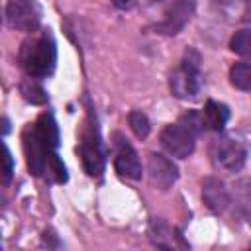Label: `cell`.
Returning <instances> with one entry per match:
<instances>
[{"label":"cell","instance_id":"cell-2","mask_svg":"<svg viewBox=\"0 0 251 251\" xmlns=\"http://www.w3.org/2000/svg\"><path fill=\"white\" fill-rule=\"evenodd\" d=\"M202 127H204L202 114H198L196 110H188L175 124L163 127L159 141L169 155L176 159H186L194 153L196 137L202 131Z\"/></svg>","mask_w":251,"mask_h":251},{"label":"cell","instance_id":"cell-21","mask_svg":"<svg viewBox=\"0 0 251 251\" xmlns=\"http://www.w3.org/2000/svg\"><path fill=\"white\" fill-rule=\"evenodd\" d=\"M116 8H120V10H127V8H131V4H133V0H110Z\"/></svg>","mask_w":251,"mask_h":251},{"label":"cell","instance_id":"cell-19","mask_svg":"<svg viewBox=\"0 0 251 251\" xmlns=\"http://www.w3.org/2000/svg\"><path fill=\"white\" fill-rule=\"evenodd\" d=\"M149 237L153 239V243H155L157 247H169V243H167L165 239H169L171 245H173V231H171V227H169L167 224H163L161 220H155V222L151 224V227H149Z\"/></svg>","mask_w":251,"mask_h":251},{"label":"cell","instance_id":"cell-9","mask_svg":"<svg viewBox=\"0 0 251 251\" xmlns=\"http://www.w3.org/2000/svg\"><path fill=\"white\" fill-rule=\"evenodd\" d=\"M147 173L151 184L157 186L159 190H169L178 178V167L169 157L155 151L149 153L147 157Z\"/></svg>","mask_w":251,"mask_h":251},{"label":"cell","instance_id":"cell-1","mask_svg":"<svg viewBox=\"0 0 251 251\" xmlns=\"http://www.w3.org/2000/svg\"><path fill=\"white\" fill-rule=\"evenodd\" d=\"M18 65L25 75L39 80L53 75L57 65V43L49 29L22 41L18 49Z\"/></svg>","mask_w":251,"mask_h":251},{"label":"cell","instance_id":"cell-18","mask_svg":"<svg viewBox=\"0 0 251 251\" xmlns=\"http://www.w3.org/2000/svg\"><path fill=\"white\" fill-rule=\"evenodd\" d=\"M127 124H129V129L133 131V135L139 137V139H145L149 135V131H151L149 118L139 110H131L127 114Z\"/></svg>","mask_w":251,"mask_h":251},{"label":"cell","instance_id":"cell-15","mask_svg":"<svg viewBox=\"0 0 251 251\" xmlns=\"http://www.w3.org/2000/svg\"><path fill=\"white\" fill-rule=\"evenodd\" d=\"M35 127H37L41 139L47 143V147L51 151H57V147H59V127H57V122H55L53 114L51 112H43L37 118Z\"/></svg>","mask_w":251,"mask_h":251},{"label":"cell","instance_id":"cell-16","mask_svg":"<svg viewBox=\"0 0 251 251\" xmlns=\"http://www.w3.org/2000/svg\"><path fill=\"white\" fill-rule=\"evenodd\" d=\"M229 82L233 88L249 92L251 90V63H235L229 69Z\"/></svg>","mask_w":251,"mask_h":251},{"label":"cell","instance_id":"cell-5","mask_svg":"<svg viewBox=\"0 0 251 251\" xmlns=\"http://www.w3.org/2000/svg\"><path fill=\"white\" fill-rule=\"evenodd\" d=\"M22 145H24V153H25V163H27V171L33 176H43L47 175V167H49V159L53 153L47 147V143L41 139L35 124H27L22 131Z\"/></svg>","mask_w":251,"mask_h":251},{"label":"cell","instance_id":"cell-13","mask_svg":"<svg viewBox=\"0 0 251 251\" xmlns=\"http://www.w3.org/2000/svg\"><path fill=\"white\" fill-rule=\"evenodd\" d=\"M231 206L251 226V180L249 178L235 182L233 192H231Z\"/></svg>","mask_w":251,"mask_h":251},{"label":"cell","instance_id":"cell-12","mask_svg":"<svg viewBox=\"0 0 251 251\" xmlns=\"http://www.w3.org/2000/svg\"><path fill=\"white\" fill-rule=\"evenodd\" d=\"M229 118H231V112H229V108L224 102L208 100L204 104L202 122H204V127L206 129H210V131H222L227 126Z\"/></svg>","mask_w":251,"mask_h":251},{"label":"cell","instance_id":"cell-20","mask_svg":"<svg viewBox=\"0 0 251 251\" xmlns=\"http://www.w3.org/2000/svg\"><path fill=\"white\" fill-rule=\"evenodd\" d=\"M14 175V157H12V151L8 149V145L4 143V184L10 182Z\"/></svg>","mask_w":251,"mask_h":251},{"label":"cell","instance_id":"cell-11","mask_svg":"<svg viewBox=\"0 0 251 251\" xmlns=\"http://www.w3.org/2000/svg\"><path fill=\"white\" fill-rule=\"evenodd\" d=\"M202 200L214 214H226L231 208V192L222 178L206 176L202 182Z\"/></svg>","mask_w":251,"mask_h":251},{"label":"cell","instance_id":"cell-17","mask_svg":"<svg viewBox=\"0 0 251 251\" xmlns=\"http://www.w3.org/2000/svg\"><path fill=\"white\" fill-rule=\"evenodd\" d=\"M229 49L235 55L251 61V29H239V31H235L233 37L229 39Z\"/></svg>","mask_w":251,"mask_h":251},{"label":"cell","instance_id":"cell-23","mask_svg":"<svg viewBox=\"0 0 251 251\" xmlns=\"http://www.w3.org/2000/svg\"><path fill=\"white\" fill-rule=\"evenodd\" d=\"M151 2H163V0H151Z\"/></svg>","mask_w":251,"mask_h":251},{"label":"cell","instance_id":"cell-22","mask_svg":"<svg viewBox=\"0 0 251 251\" xmlns=\"http://www.w3.org/2000/svg\"><path fill=\"white\" fill-rule=\"evenodd\" d=\"M2 124H4V133H8V131H10V124H8V120L4 118V120H2Z\"/></svg>","mask_w":251,"mask_h":251},{"label":"cell","instance_id":"cell-3","mask_svg":"<svg viewBox=\"0 0 251 251\" xmlns=\"http://www.w3.org/2000/svg\"><path fill=\"white\" fill-rule=\"evenodd\" d=\"M202 71H200V55L194 49H186L178 67L171 73L169 88L171 94L178 100H196L202 92Z\"/></svg>","mask_w":251,"mask_h":251},{"label":"cell","instance_id":"cell-10","mask_svg":"<svg viewBox=\"0 0 251 251\" xmlns=\"http://www.w3.org/2000/svg\"><path fill=\"white\" fill-rule=\"evenodd\" d=\"M114 167H116V171H118L120 176L129 178V180H139L141 175H143V169H141V161H139L137 151L127 143V139H124L120 135H118V141H116Z\"/></svg>","mask_w":251,"mask_h":251},{"label":"cell","instance_id":"cell-4","mask_svg":"<svg viewBox=\"0 0 251 251\" xmlns=\"http://www.w3.org/2000/svg\"><path fill=\"white\" fill-rule=\"evenodd\" d=\"M76 153L80 157L82 169L88 176H100L104 171V151L100 143V133L96 127V122L92 114H88L86 127L80 133V143L76 147Z\"/></svg>","mask_w":251,"mask_h":251},{"label":"cell","instance_id":"cell-14","mask_svg":"<svg viewBox=\"0 0 251 251\" xmlns=\"http://www.w3.org/2000/svg\"><path fill=\"white\" fill-rule=\"evenodd\" d=\"M18 88H20V94H22V98H24L25 102L33 104V106H41V104H47V100H49V94H47V90L43 88V84H41V82H39V78H35V76H29V75H25V76L20 80Z\"/></svg>","mask_w":251,"mask_h":251},{"label":"cell","instance_id":"cell-7","mask_svg":"<svg viewBox=\"0 0 251 251\" xmlns=\"http://www.w3.org/2000/svg\"><path fill=\"white\" fill-rule=\"evenodd\" d=\"M212 161L224 171L239 173L247 161V147L237 137H222L212 145Z\"/></svg>","mask_w":251,"mask_h":251},{"label":"cell","instance_id":"cell-8","mask_svg":"<svg viewBox=\"0 0 251 251\" xmlns=\"http://www.w3.org/2000/svg\"><path fill=\"white\" fill-rule=\"evenodd\" d=\"M196 0H171L163 12V20L155 24V31L163 35H176L192 20Z\"/></svg>","mask_w":251,"mask_h":251},{"label":"cell","instance_id":"cell-6","mask_svg":"<svg viewBox=\"0 0 251 251\" xmlns=\"http://www.w3.org/2000/svg\"><path fill=\"white\" fill-rule=\"evenodd\" d=\"M6 24L8 27L24 33H33L41 25V6L35 0H8L6 2Z\"/></svg>","mask_w":251,"mask_h":251}]
</instances>
